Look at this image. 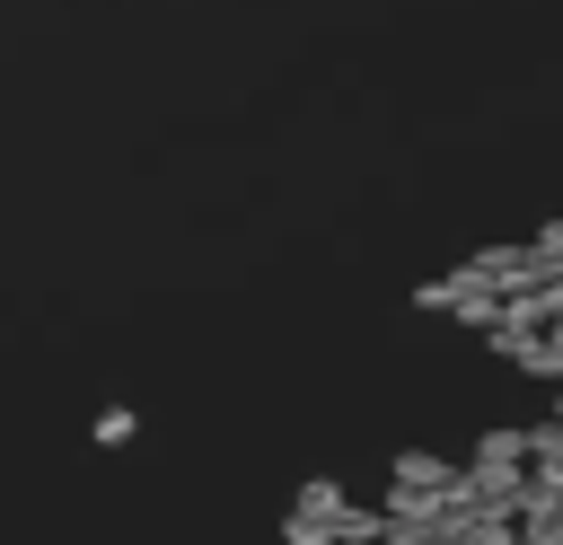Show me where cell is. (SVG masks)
I'll return each mask as SVG.
<instances>
[{"instance_id":"3957f363","label":"cell","mask_w":563,"mask_h":545,"mask_svg":"<svg viewBox=\"0 0 563 545\" xmlns=\"http://www.w3.org/2000/svg\"><path fill=\"white\" fill-rule=\"evenodd\" d=\"M457 290H466V272H431V281L413 290V308H431V316H449V308H457Z\"/></svg>"},{"instance_id":"6da1fadb","label":"cell","mask_w":563,"mask_h":545,"mask_svg":"<svg viewBox=\"0 0 563 545\" xmlns=\"http://www.w3.org/2000/svg\"><path fill=\"white\" fill-rule=\"evenodd\" d=\"M88 440H97V448H123V440H141V413H132V404H106Z\"/></svg>"},{"instance_id":"7a4b0ae2","label":"cell","mask_w":563,"mask_h":545,"mask_svg":"<svg viewBox=\"0 0 563 545\" xmlns=\"http://www.w3.org/2000/svg\"><path fill=\"white\" fill-rule=\"evenodd\" d=\"M334 510H343V483L334 475H308L299 483V519H334Z\"/></svg>"},{"instance_id":"277c9868","label":"cell","mask_w":563,"mask_h":545,"mask_svg":"<svg viewBox=\"0 0 563 545\" xmlns=\"http://www.w3.org/2000/svg\"><path fill=\"white\" fill-rule=\"evenodd\" d=\"M282 545H334V519H299V510H290V519H282Z\"/></svg>"}]
</instances>
